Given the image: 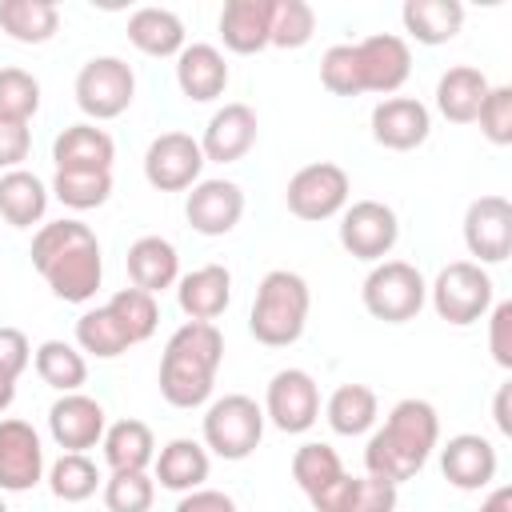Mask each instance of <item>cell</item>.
Masks as SVG:
<instances>
[{
	"mask_svg": "<svg viewBox=\"0 0 512 512\" xmlns=\"http://www.w3.org/2000/svg\"><path fill=\"white\" fill-rule=\"evenodd\" d=\"M104 308L112 312V320L120 324V332L128 336V344H144V340L156 332V324H160V304H156V296H148V292H140V288H120Z\"/></svg>",
	"mask_w": 512,
	"mask_h": 512,
	"instance_id": "obj_37",
	"label": "cell"
},
{
	"mask_svg": "<svg viewBox=\"0 0 512 512\" xmlns=\"http://www.w3.org/2000/svg\"><path fill=\"white\" fill-rule=\"evenodd\" d=\"M256 112L248 104H224L208 116L204 124V136H200V152H204V164H236L252 152L256 144Z\"/></svg>",
	"mask_w": 512,
	"mask_h": 512,
	"instance_id": "obj_20",
	"label": "cell"
},
{
	"mask_svg": "<svg viewBox=\"0 0 512 512\" xmlns=\"http://www.w3.org/2000/svg\"><path fill=\"white\" fill-rule=\"evenodd\" d=\"M128 40L136 52L168 60L184 52V20L168 8H136L128 16Z\"/></svg>",
	"mask_w": 512,
	"mask_h": 512,
	"instance_id": "obj_29",
	"label": "cell"
},
{
	"mask_svg": "<svg viewBox=\"0 0 512 512\" xmlns=\"http://www.w3.org/2000/svg\"><path fill=\"white\" fill-rule=\"evenodd\" d=\"M32 152V128L0 120V172H16Z\"/></svg>",
	"mask_w": 512,
	"mask_h": 512,
	"instance_id": "obj_47",
	"label": "cell"
},
{
	"mask_svg": "<svg viewBox=\"0 0 512 512\" xmlns=\"http://www.w3.org/2000/svg\"><path fill=\"white\" fill-rule=\"evenodd\" d=\"M320 84H324L332 96H360V92H364L356 44H332V48L320 56Z\"/></svg>",
	"mask_w": 512,
	"mask_h": 512,
	"instance_id": "obj_44",
	"label": "cell"
},
{
	"mask_svg": "<svg viewBox=\"0 0 512 512\" xmlns=\"http://www.w3.org/2000/svg\"><path fill=\"white\" fill-rule=\"evenodd\" d=\"M464 244L472 264H504L512 256V204L504 196H480L464 212Z\"/></svg>",
	"mask_w": 512,
	"mask_h": 512,
	"instance_id": "obj_13",
	"label": "cell"
},
{
	"mask_svg": "<svg viewBox=\"0 0 512 512\" xmlns=\"http://www.w3.org/2000/svg\"><path fill=\"white\" fill-rule=\"evenodd\" d=\"M476 124L484 132L488 144L496 148H508L512 144V88L508 84H492L480 112H476Z\"/></svg>",
	"mask_w": 512,
	"mask_h": 512,
	"instance_id": "obj_45",
	"label": "cell"
},
{
	"mask_svg": "<svg viewBox=\"0 0 512 512\" xmlns=\"http://www.w3.org/2000/svg\"><path fill=\"white\" fill-rule=\"evenodd\" d=\"M476 512H512V488H508V484H496V488L480 500Z\"/></svg>",
	"mask_w": 512,
	"mask_h": 512,
	"instance_id": "obj_51",
	"label": "cell"
},
{
	"mask_svg": "<svg viewBox=\"0 0 512 512\" xmlns=\"http://www.w3.org/2000/svg\"><path fill=\"white\" fill-rule=\"evenodd\" d=\"M348 192H352V180L340 164L332 160H320V164H304L288 188H284V204L296 220H308V224H320V220H332L348 208Z\"/></svg>",
	"mask_w": 512,
	"mask_h": 512,
	"instance_id": "obj_9",
	"label": "cell"
},
{
	"mask_svg": "<svg viewBox=\"0 0 512 512\" xmlns=\"http://www.w3.org/2000/svg\"><path fill=\"white\" fill-rule=\"evenodd\" d=\"M152 468H156L152 480H160V488L184 496V492L204 488V480H208V472H212V460H208V448H204L200 440L176 436V440H168V444L156 452Z\"/></svg>",
	"mask_w": 512,
	"mask_h": 512,
	"instance_id": "obj_27",
	"label": "cell"
},
{
	"mask_svg": "<svg viewBox=\"0 0 512 512\" xmlns=\"http://www.w3.org/2000/svg\"><path fill=\"white\" fill-rule=\"evenodd\" d=\"M48 184L28 172V168H16V172H4L0 176V216L12 224V228H32L44 220L48 212Z\"/></svg>",
	"mask_w": 512,
	"mask_h": 512,
	"instance_id": "obj_32",
	"label": "cell"
},
{
	"mask_svg": "<svg viewBox=\"0 0 512 512\" xmlns=\"http://www.w3.org/2000/svg\"><path fill=\"white\" fill-rule=\"evenodd\" d=\"M104 404L84 396V392H64L52 408H48V432L56 440V448L64 452H88L104 440Z\"/></svg>",
	"mask_w": 512,
	"mask_h": 512,
	"instance_id": "obj_18",
	"label": "cell"
},
{
	"mask_svg": "<svg viewBox=\"0 0 512 512\" xmlns=\"http://www.w3.org/2000/svg\"><path fill=\"white\" fill-rule=\"evenodd\" d=\"M32 268L44 276L56 300L64 304H88L104 280V256L100 240L80 220H52L40 224L32 236Z\"/></svg>",
	"mask_w": 512,
	"mask_h": 512,
	"instance_id": "obj_1",
	"label": "cell"
},
{
	"mask_svg": "<svg viewBox=\"0 0 512 512\" xmlns=\"http://www.w3.org/2000/svg\"><path fill=\"white\" fill-rule=\"evenodd\" d=\"M76 104L80 112L88 116V124H100V120H116L132 108L136 100V72L128 60L120 56H92L80 72H76Z\"/></svg>",
	"mask_w": 512,
	"mask_h": 512,
	"instance_id": "obj_8",
	"label": "cell"
},
{
	"mask_svg": "<svg viewBox=\"0 0 512 512\" xmlns=\"http://www.w3.org/2000/svg\"><path fill=\"white\" fill-rule=\"evenodd\" d=\"M436 444H440V416H436V408L428 400L408 396V400L392 404L384 428H376L368 436L364 468H368V476L388 480V484L400 488L404 480H412L428 464Z\"/></svg>",
	"mask_w": 512,
	"mask_h": 512,
	"instance_id": "obj_2",
	"label": "cell"
},
{
	"mask_svg": "<svg viewBox=\"0 0 512 512\" xmlns=\"http://www.w3.org/2000/svg\"><path fill=\"white\" fill-rule=\"evenodd\" d=\"M396 484L376 476H336L328 488L308 496L316 512H396Z\"/></svg>",
	"mask_w": 512,
	"mask_h": 512,
	"instance_id": "obj_21",
	"label": "cell"
},
{
	"mask_svg": "<svg viewBox=\"0 0 512 512\" xmlns=\"http://www.w3.org/2000/svg\"><path fill=\"white\" fill-rule=\"evenodd\" d=\"M176 512H236V500L228 492H216V488H196V492H184Z\"/></svg>",
	"mask_w": 512,
	"mask_h": 512,
	"instance_id": "obj_49",
	"label": "cell"
},
{
	"mask_svg": "<svg viewBox=\"0 0 512 512\" xmlns=\"http://www.w3.org/2000/svg\"><path fill=\"white\" fill-rule=\"evenodd\" d=\"M32 364V344L20 328L0 324V372H8L12 380H20V372Z\"/></svg>",
	"mask_w": 512,
	"mask_h": 512,
	"instance_id": "obj_48",
	"label": "cell"
},
{
	"mask_svg": "<svg viewBox=\"0 0 512 512\" xmlns=\"http://www.w3.org/2000/svg\"><path fill=\"white\" fill-rule=\"evenodd\" d=\"M0 512H8V504H4V496H0Z\"/></svg>",
	"mask_w": 512,
	"mask_h": 512,
	"instance_id": "obj_53",
	"label": "cell"
},
{
	"mask_svg": "<svg viewBox=\"0 0 512 512\" xmlns=\"http://www.w3.org/2000/svg\"><path fill=\"white\" fill-rule=\"evenodd\" d=\"M272 4L276 0H228L220 8V40L236 56H252L268 48L272 36Z\"/></svg>",
	"mask_w": 512,
	"mask_h": 512,
	"instance_id": "obj_24",
	"label": "cell"
},
{
	"mask_svg": "<svg viewBox=\"0 0 512 512\" xmlns=\"http://www.w3.org/2000/svg\"><path fill=\"white\" fill-rule=\"evenodd\" d=\"M400 20H404V32L416 40V44H448L460 24H464V4L460 0H408L400 8Z\"/></svg>",
	"mask_w": 512,
	"mask_h": 512,
	"instance_id": "obj_30",
	"label": "cell"
},
{
	"mask_svg": "<svg viewBox=\"0 0 512 512\" xmlns=\"http://www.w3.org/2000/svg\"><path fill=\"white\" fill-rule=\"evenodd\" d=\"M312 32H316V8L312 4H304V0H276L272 4V36H268L272 48H284V52L304 48L312 40Z\"/></svg>",
	"mask_w": 512,
	"mask_h": 512,
	"instance_id": "obj_42",
	"label": "cell"
},
{
	"mask_svg": "<svg viewBox=\"0 0 512 512\" xmlns=\"http://www.w3.org/2000/svg\"><path fill=\"white\" fill-rule=\"evenodd\" d=\"M508 396H512V384H500L496 388V404H492V420L500 428V436H512V416H508Z\"/></svg>",
	"mask_w": 512,
	"mask_h": 512,
	"instance_id": "obj_50",
	"label": "cell"
},
{
	"mask_svg": "<svg viewBox=\"0 0 512 512\" xmlns=\"http://www.w3.org/2000/svg\"><path fill=\"white\" fill-rule=\"evenodd\" d=\"M156 480L148 472H112L104 480V508L108 512H152Z\"/></svg>",
	"mask_w": 512,
	"mask_h": 512,
	"instance_id": "obj_43",
	"label": "cell"
},
{
	"mask_svg": "<svg viewBox=\"0 0 512 512\" xmlns=\"http://www.w3.org/2000/svg\"><path fill=\"white\" fill-rule=\"evenodd\" d=\"M44 480V444L28 420H0V492H28Z\"/></svg>",
	"mask_w": 512,
	"mask_h": 512,
	"instance_id": "obj_15",
	"label": "cell"
},
{
	"mask_svg": "<svg viewBox=\"0 0 512 512\" xmlns=\"http://www.w3.org/2000/svg\"><path fill=\"white\" fill-rule=\"evenodd\" d=\"M176 84L192 104H208V100L224 96V88H228L224 52L212 44H184V52L176 56Z\"/></svg>",
	"mask_w": 512,
	"mask_h": 512,
	"instance_id": "obj_26",
	"label": "cell"
},
{
	"mask_svg": "<svg viewBox=\"0 0 512 512\" xmlns=\"http://www.w3.org/2000/svg\"><path fill=\"white\" fill-rule=\"evenodd\" d=\"M184 216L200 236H228L244 216V192L236 180H200L184 200Z\"/></svg>",
	"mask_w": 512,
	"mask_h": 512,
	"instance_id": "obj_17",
	"label": "cell"
},
{
	"mask_svg": "<svg viewBox=\"0 0 512 512\" xmlns=\"http://www.w3.org/2000/svg\"><path fill=\"white\" fill-rule=\"evenodd\" d=\"M308 308H312L308 280L300 272L272 268V272H264V280L256 288V300L248 312V332L264 348H288L304 336Z\"/></svg>",
	"mask_w": 512,
	"mask_h": 512,
	"instance_id": "obj_4",
	"label": "cell"
},
{
	"mask_svg": "<svg viewBox=\"0 0 512 512\" xmlns=\"http://www.w3.org/2000/svg\"><path fill=\"white\" fill-rule=\"evenodd\" d=\"M336 476H344V460L332 444H320V440H308L296 448L292 456V480L300 484L304 496H316L320 488H328Z\"/></svg>",
	"mask_w": 512,
	"mask_h": 512,
	"instance_id": "obj_38",
	"label": "cell"
},
{
	"mask_svg": "<svg viewBox=\"0 0 512 512\" xmlns=\"http://www.w3.org/2000/svg\"><path fill=\"white\" fill-rule=\"evenodd\" d=\"M376 416H380V400L368 384H340L324 404V420L336 436H364L372 432Z\"/></svg>",
	"mask_w": 512,
	"mask_h": 512,
	"instance_id": "obj_34",
	"label": "cell"
},
{
	"mask_svg": "<svg viewBox=\"0 0 512 512\" xmlns=\"http://www.w3.org/2000/svg\"><path fill=\"white\" fill-rule=\"evenodd\" d=\"M264 420L280 432L300 436L320 420V388L304 368H280L264 392Z\"/></svg>",
	"mask_w": 512,
	"mask_h": 512,
	"instance_id": "obj_11",
	"label": "cell"
},
{
	"mask_svg": "<svg viewBox=\"0 0 512 512\" xmlns=\"http://www.w3.org/2000/svg\"><path fill=\"white\" fill-rule=\"evenodd\" d=\"M176 304L188 320H200V324H212L216 316L228 312L232 304V272L224 264H204V268H192L188 276L176 280Z\"/></svg>",
	"mask_w": 512,
	"mask_h": 512,
	"instance_id": "obj_23",
	"label": "cell"
},
{
	"mask_svg": "<svg viewBox=\"0 0 512 512\" xmlns=\"http://www.w3.org/2000/svg\"><path fill=\"white\" fill-rule=\"evenodd\" d=\"M124 264H128L132 288H140L148 296H156L164 288H176V280H180V252L164 236H140V240H132Z\"/></svg>",
	"mask_w": 512,
	"mask_h": 512,
	"instance_id": "obj_25",
	"label": "cell"
},
{
	"mask_svg": "<svg viewBox=\"0 0 512 512\" xmlns=\"http://www.w3.org/2000/svg\"><path fill=\"white\" fill-rule=\"evenodd\" d=\"M76 348L88 352V356H96V360H116L132 344H128V336L120 332V324L112 320L108 308H88L76 320Z\"/></svg>",
	"mask_w": 512,
	"mask_h": 512,
	"instance_id": "obj_39",
	"label": "cell"
},
{
	"mask_svg": "<svg viewBox=\"0 0 512 512\" xmlns=\"http://www.w3.org/2000/svg\"><path fill=\"white\" fill-rule=\"evenodd\" d=\"M496 468H500V456H496V444L480 432H456L448 436V444L440 448V472L452 488L460 492H480L496 480Z\"/></svg>",
	"mask_w": 512,
	"mask_h": 512,
	"instance_id": "obj_16",
	"label": "cell"
},
{
	"mask_svg": "<svg viewBox=\"0 0 512 512\" xmlns=\"http://www.w3.org/2000/svg\"><path fill=\"white\" fill-rule=\"evenodd\" d=\"M360 300H364L368 316H376L384 324H408L420 316V308L428 300V280L408 260H380L364 276Z\"/></svg>",
	"mask_w": 512,
	"mask_h": 512,
	"instance_id": "obj_7",
	"label": "cell"
},
{
	"mask_svg": "<svg viewBox=\"0 0 512 512\" xmlns=\"http://www.w3.org/2000/svg\"><path fill=\"white\" fill-rule=\"evenodd\" d=\"M220 360H224V336L216 324H200V320L180 324L168 336L164 356H160V376H156L160 396L172 408L208 404V396L216 388Z\"/></svg>",
	"mask_w": 512,
	"mask_h": 512,
	"instance_id": "obj_3",
	"label": "cell"
},
{
	"mask_svg": "<svg viewBox=\"0 0 512 512\" xmlns=\"http://www.w3.org/2000/svg\"><path fill=\"white\" fill-rule=\"evenodd\" d=\"M200 172H204V152L200 140H192L188 132H160L144 152V180L156 192H184L200 184Z\"/></svg>",
	"mask_w": 512,
	"mask_h": 512,
	"instance_id": "obj_12",
	"label": "cell"
},
{
	"mask_svg": "<svg viewBox=\"0 0 512 512\" xmlns=\"http://www.w3.org/2000/svg\"><path fill=\"white\" fill-rule=\"evenodd\" d=\"M372 140L388 152H412L432 132V112L416 96H388L372 108Z\"/></svg>",
	"mask_w": 512,
	"mask_h": 512,
	"instance_id": "obj_19",
	"label": "cell"
},
{
	"mask_svg": "<svg viewBox=\"0 0 512 512\" xmlns=\"http://www.w3.org/2000/svg\"><path fill=\"white\" fill-rule=\"evenodd\" d=\"M100 484H104V476L84 452H60V460L48 468V488L64 504H80V500L96 496Z\"/></svg>",
	"mask_w": 512,
	"mask_h": 512,
	"instance_id": "obj_36",
	"label": "cell"
},
{
	"mask_svg": "<svg viewBox=\"0 0 512 512\" xmlns=\"http://www.w3.org/2000/svg\"><path fill=\"white\" fill-rule=\"evenodd\" d=\"M32 364H36V376L56 388L60 396L64 392H80V384L88 380V360L76 344L68 340H44L36 352H32Z\"/></svg>",
	"mask_w": 512,
	"mask_h": 512,
	"instance_id": "obj_35",
	"label": "cell"
},
{
	"mask_svg": "<svg viewBox=\"0 0 512 512\" xmlns=\"http://www.w3.org/2000/svg\"><path fill=\"white\" fill-rule=\"evenodd\" d=\"M40 112V80L24 68H0V120L32 124Z\"/></svg>",
	"mask_w": 512,
	"mask_h": 512,
	"instance_id": "obj_41",
	"label": "cell"
},
{
	"mask_svg": "<svg viewBox=\"0 0 512 512\" xmlns=\"http://www.w3.org/2000/svg\"><path fill=\"white\" fill-rule=\"evenodd\" d=\"M400 240V220L380 200H356L340 212V248L364 264H380Z\"/></svg>",
	"mask_w": 512,
	"mask_h": 512,
	"instance_id": "obj_10",
	"label": "cell"
},
{
	"mask_svg": "<svg viewBox=\"0 0 512 512\" xmlns=\"http://www.w3.org/2000/svg\"><path fill=\"white\" fill-rule=\"evenodd\" d=\"M60 28L52 0H0V32L16 44H48Z\"/></svg>",
	"mask_w": 512,
	"mask_h": 512,
	"instance_id": "obj_33",
	"label": "cell"
},
{
	"mask_svg": "<svg viewBox=\"0 0 512 512\" xmlns=\"http://www.w3.org/2000/svg\"><path fill=\"white\" fill-rule=\"evenodd\" d=\"M356 60H360L364 92H376L384 100L392 92H400L404 80L412 76V48L404 36H392V32H376V36L356 40Z\"/></svg>",
	"mask_w": 512,
	"mask_h": 512,
	"instance_id": "obj_14",
	"label": "cell"
},
{
	"mask_svg": "<svg viewBox=\"0 0 512 512\" xmlns=\"http://www.w3.org/2000/svg\"><path fill=\"white\" fill-rule=\"evenodd\" d=\"M48 192H52L64 208L88 212V208L108 204V196H112V172H56Z\"/></svg>",
	"mask_w": 512,
	"mask_h": 512,
	"instance_id": "obj_40",
	"label": "cell"
},
{
	"mask_svg": "<svg viewBox=\"0 0 512 512\" xmlns=\"http://www.w3.org/2000/svg\"><path fill=\"white\" fill-rule=\"evenodd\" d=\"M488 348L500 368H512V300L488 308Z\"/></svg>",
	"mask_w": 512,
	"mask_h": 512,
	"instance_id": "obj_46",
	"label": "cell"
},
{
	"mask_svg": "<svg viewBox=\"0 0 512 512\" xmlns=\"http://www.w3.org/2000/svg\"><path fill=\"white\" fill-rule=\"evenodd\" d=\"M488 76L472 64H456L436 80V108L452 124H476V112L488 96Z\"/></svg>",
	"mask_w": 512,
	"mask_h": 512,
	"instance_id": "obj_28",
	"label": "cell"
},
{
	"mask_svg": "<svg viewBox=\"0 0 512 512\" xmlns=\"http://www.w3.org/2000/svg\"><path fill=\"white\" fill-rule=\"evenodd\" d=\"M116 160V144L104 128L96 124H68L56 140H52V164L56 172H112Z\"/></svg>",
	"mask_w": 512,
	"mask_h": 512,
	"instance_id": "obj_22",
	"label": "cell"
},
{
	"mask_svg": "<svg viewBox=\"0 0 512 512\" xmlns=\"http://www.w3.org/2000/svg\"><path fill=\"white\" fill-rule=\"evenodd\" d=\"M496 284L492 276L472 264V260H452L436 272V280L428 284V300L436 308V316L452 328H468L476 320L488 316V308L496 304Z\"/></svg>",
	"mask_w": 512,
	"mask_h": 512,
	"instance_id": "obj_5",
	"label": "cell"
},
{
	"mask_svg": "<svg viewBox=\"0 0 512 512\" xmlns=\"http://www.w3.org/2000/svg\"><path fill=\"white\" fill-rule=\"evenodd\" d=\"M12 400H16V380L8 372H0V412H8Z\"/></svg>",
	"mask_w": 512,
	"mask_h": 512,
	"instance_id": "obj_52",
	"label": "cell"
},
{
	"mask_svg": "<svg viewBox=\"0 0 512 512\" xmlns=\"http://www.w3.org/2000/svg\"><path fill=\"white\" fill-rule=\"evenodd\" d=\"M104 460L112 472H148L156 460V436L144 420H116L104 428Z\"/></svg>",
	"mask_w": 512,
	"mask_h": 512,
	"instance_id": "obj_31",
	"label": "cell"
},
{
	"mask_svg": "<svg viewBox=\"0 0 512 512\" xmlns=\"http://www.w3.org/2000/svg\"><path fill=\"white\" fill-rule=\"evenodd\" d=\"M264 440V408L244 396V392H228L220 400L208 404L204 412V448L220 460H248Z\"/></svg>",
	"mask_w": 512,
	"mask_h": 512,
	"instance_id": "obj_6",
	"label": "cell"
}]
</instances>
